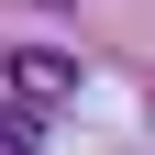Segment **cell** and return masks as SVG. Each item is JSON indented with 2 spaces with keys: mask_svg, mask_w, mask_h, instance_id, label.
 <instances>
[{
  "mask_svg": "<svg viewBox=\"0 0 155 155\" xmlns=\"http://www.w3.org/2000/svg\"><path fill=\"white\" fill-rule=\"evenodd\" d=\"M11 89H22L33 111H55V100H67V89H78V67H67V55H55V45H22V55H11Z\"/></svg>",
  "mask_w": 155,
  "mask_h": 155,
  "instance_id": "1",
  "label": "cell"
}]
</instances>
